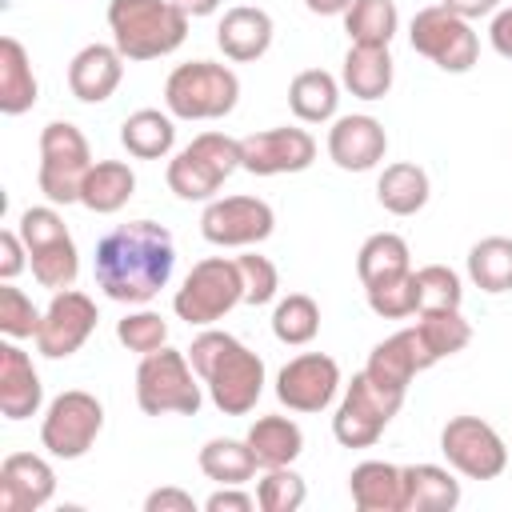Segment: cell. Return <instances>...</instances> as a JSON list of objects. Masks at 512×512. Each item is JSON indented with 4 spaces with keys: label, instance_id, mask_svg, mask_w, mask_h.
<instances>
[{
    "label": "cell",
    "instance_id": "obj_13",
    "mask_svg": "<svg viewBox=\"0 0 512 512\" xmlns=\"http://www.w3.org/2000/svg\"><path fill=\"white\" fill-rule=\"evenodd\" d=\"M96 300L88 292H76V288H64V292H52V304L44 308L40 316V328H36V352L48 356V360H64L72 352L84 348V340L96 332Z\"/></svg>",
    "mask_w": 512,
    "mask_h": 512
},
{
    "label": "cell",
    "instance_id": "obj_16",
    "mask_svg": "<svg viewBox=\"0 0 512 512\" xmlns=\"http://www.w3.org/2000/svg\"><path fill=\"white\" fill-rule=\"evenodd\" d=\"M388 152V132L376 116H336L328 128V156L344 172H368L384 160Z\"/></svg>",
    "mask_w": 512,
    "mask_h": 512
},
{
    "label": "cell",
    "instance_id": "obj_42",
    "mask_svg": "<svg viewBox=\"0 0 512 512\" xmlns=\"http://www.w3.org/2000/svg\"><path fill=\"white\" fill-rule=\"evenodd\" d=\"M416 284H420V312L424 308H460V300H464L460 276L448 264H424V268H416Z\"/></svg>",
    "mask_w": 512,
    "mask_h": 512
},
{
    "label": "cell",
    "instance_id": "obj_5",
    "mask_svg": "<svg viewBox=\"0 0 512 512\" xmlns=\"http://www.w3.org/2000/svg\"><path fill=\"white\" fill-rule=\"evenodd\" d=\"M200 376L188 360V352H176V348H156L148 356H140V368H136V404L144 416H196L200 404H204V392H200Z\"/></svg>",
    "mask_w": 512,
    "mask_h": 512
},
{
    "label": "cell",
    "instance_id": "obj_10",
    "mask_svg": "<svg viewBox=\"0 0 512 512\" xmlns=\"http://www.w3.org/2000/svg\"><path fill=\"white\" fill-rule=\"evenodd\" d=\"M100 428H104V404L84 388H68L48 404L40 420V444L56 460H80L96 444Z\"/></svg>",
    "mask_w": 512,
    "mask_h": 512
},
{
    "label": "cell",
    "instance_id": "obj_38",
    "mask_svg": "<svg viewBox=\"0 0 512 512\" xmlns=\"http://www.w3.org/2000/svg\"><path fill=\"white\" fill-rule=\"evenodd\" d=\"M368 308L384 320H404V316H416L420 312V284H416V272H404V276H392V280H380V284H368Z\"/></svg>",
    "mask_w": 512,
    "mask_h": 512
},
{
    "label": "cell",
    "instance_id": "obj_37",
    "mask_svg": "<svg viewBox=\"0 0 512 512\" xmlns=\"http://www.w3.org/2000/svg\"><path fill=\"white\" fill-rule=\"evenodd\" d=\"M316 332H320V304L312 296L288 292L284 300H276V308H272V336L280 344L300 348V344H312Z\"/></svg>",
    "mask_w": 512,
    "mask_h": 512
},
{
    "label": "cell",
    "instance_id": "obj_47",
    "mask_svg": "<svg viewBox=\"0 0 512 512\" xmlns=\"http://www.w3.org/2000/svg\"><path fill=\"white\" fill-rule=\"evenodd\" d=\"M144 512H196V500L180 488H156V492H148Z\"/></svg>",
    "mask_w": 512,
    "mask_h": 512
},
{
    "label": "cell",
    "instance_id": "obj_12",
    "mask_svg": "<svg viewBox=\"0 0 512 512\" xmlns=\"http://www.w3.org/2000/svg\"><path fill=\"white\" fill-rule=\"evenodd\" d=\"M276 228V212L260 196H220L200 212V236L216 248H252L268 240Z\"/></svg>",
    "mask_w": 512,
    "mask_h": 512
},
{
    "label": "cell",
    "instance_id": "obj_11",
    "mask_svg": "<svg viewBox=\"0 0 512 512\" xmlns=\"http://www.w3.org/2000/svg\"><path fill=\"white\" fill-rule=\"evenodd\" d=\"M440 452L468 480H496L508 468V444L480 416H452L440 428Z\"/></svg>",
    "mask_w": 512,
    "mask_h": 512
},
{
    "label": "cell",
    "instance_id": "obj_30",
    "mask_svg": "<svg viewBox=\"0 0 512 512\" xmlns=\"http://www.w3.org/2000/svg\"><path fill=\"white\" fill-rule=\"evenodd\" d=\"M120 144L128 148V156L136 160H164L176 144V124L172 112L160 108H140L120 124Z\"/></svg>",
    "mask_w": 512,
    "mask_h": 512
},
{
    "label": "cell",
    "instance_id": "obj_3",
    "mask_svg": "<svg viewBox=\"0 0 512 512\" xmlns=\"http://www.w3.org/2000/svg\"><path fill=\"white\" fill-rule=\"evenodd\" d=\"M108 28L124 60H160L184 44L188 16L172 0H112Z\"/></svg>",
    "mask_w": 512,
    "mask_h": 512
},
{
    "label": "cell",
    "instance_id": "obj_8",
    "mask_svg": "<svg viewBox=\"0 0 512 512\" xmlns=\"http://www.w3.org/2000/svg\"><path fill=\"white\" fill-rule=\"evenodd\" d=\"M92 168V148L84 132L68 120H52L40 132V172L36 184L48 204H80V184Z\"/></svg>",
    "mask_w": 512,
    "mask_h": 512
},
{
    "label": "cell",
    "instance_id": "obj_26",
    "mask_svg": "<svg viewBox=\"0 0 512 512\" xmlns=\"http://www.w3.org/2000/svg\"><path fill=\"white\" fill-rule=\"evenodd\" d=\"M460 504V480L440 464L404 468V512H452Z\"/></svg>",
    "mask_w": 512,
    "mask_h": 512
},
{
    "label": "cell",
    "instance_id": "obj_15",
    "mask_svg": "<svg viewBox=\"0 0 512 512\" xmlns=\"http://www.w3.org/2000/svg\"><path fill=\"white\" fill-rule=\"evenodd\" d=\"M340 388V364L328 352H300L276 372V400L292 412H320Z\"/></svg>",
    "mask_w": 512,
    "mask_h": 512
},
{
    "label": "cell",
    "instance_id": "obj_40",
    "mask_svg": "<svg viewBox=\"0 0 512 512\" xmlns=\"http://www.w3.org/2000/svg\"><path fill=\"white\" fill-rule=\"evenodd\" d=\"M116 340H120L128 352L148 356V352H156V348L168 344V320H164L160 312H148V308L128 312V316L116 324Z\"/></svg>",
    "mask_w": 512,
    "mask_h": 512
},
{
    "label": "cell",
    "instance_id": "obj_7",
    "mask_svg": "<svg viewBox=\"0 0 512 512\" xmlns=\"http://www.w3.org/2000/svg\"><path fill=\"white\" fill-rule=\"evenodd\" d=\"M236 304H244V284H240V268L236 260L224 256H204L192 264V272L184 276V284L172 296V312L184 324L208 328L220 316H228Z\"/></svg>",
    "mask_w": 512,
    "mask_h": 512
},
{
    "label": "cell",
    "instance_id": "obj_25",
    "mask_svg": "<svg viewBox=\"0 0 512 512\" xmlns=\"http://www.w3.org/2000/svg\"><path fill=\"white\" fill-rule=\"evenodd\" d=\"M40 96L32 60L16 36L0 40V112L4 116H24Z\"/></svg>",
    "mask_w": 512,
    "mask_h": 512
},
{
    "label": "cell",
    "instance_id": "obj_34",
    "mask_svg": "<svg viewBox=\"0 0 512 512\" xmlns=\"http://www.w3.org/2000/svg\"><path fill=\"white\" fill-rule=\"evenodd\" d=\"M416 332H420L424 348L432 352V360L456 356L472 340V324L464 320L460 308H424V312H416Z\"/></svg>",
    "mask_w": 512,
    "mask_h": 512
},
{
    "label": "cell",
    "instance_id": "obj_31",
    "mask_svg": "<svg viewBox=\"0 0 512 512\" xmlns=\"http://www.w3.org/2000/svg\"><path fill=\"white\" fill-rule=\"evenodd\" d=\"M412 272V252H408V240L396 236V232H372L360 252H356V276L360 284H380V280H392V276H404Z\"/></svg>",
    "mask_w": 512,
    "mask_h": 512
},
{
    "label": "cell",
    "instance_id": "obj_39",
    "mask_svg": "<svg viewBox=\"0 0 512 512\" xmlns=\"http://www.w3.org/2000/svg\"><path fill=\"white\" fill-rule=\"evenodd\" d=\"M304 500H308V488H304V476L292 464L264 468V476L256 484V504L264 512H296Z\"/></svg>",
    "mask_w": 512,
    "mask_h": 512
},
{
    "label": "cell",
    "instance_id": "obj_21",
    "mask_svg": "<svg viewBox=\"0 0 512 512\" xmlns=\"http://www.w3.org/2000/svg\"><path fill=\"white\" fill-rule=\"evenodd\" d=\"M272 16L264 8H252V4H236L224 12L220 28H216V44L228 60L236 64H248V60H260L268 48H272Z\"/></svg>",
    "mask_w": 512,
    "mask_h": 512
},
{
    "label": "cell",
    "instance_id": "obj_22",
    "mask_svg": "<svg viewBox=\"0 0 512 512\" xmlns=\"http://www.w3.org/2000/svg\"><path fill=\"white\" fill-rule=\"evenodd\" d=\"M348 492L360 512H404V468L388 460H364L352 468Z\"/></svg>",
    "mask_w": 512,
    "mask_h": 512
},
{
    "label": "cell",
    "instance_id": "obj_6",
    "mask_svg": "<svg viewBox=\"0 0 512 512\" xmlns=\"http://www.w3.org/2000/svg\"><path fill=\"white\" fill-rule=\"evenodd\" d=\"M240 168V140L228 132H200L168 160V188L180 200H216L220 184Z\"/></svg>",
    "mask_w": 512,
    "mask_h": 512
},
{
    "label": "cell",
    "instance_id": "obj_32",
    "mask_svg": "<svg viewBox=\"0 0 512 512\" xmlns=\"http://www.w3.org/2000/svg\"><path fill=\"white\" fill-rule=\"evenodd\" d=\"M196 460H200V472L216 484H248L260 468L248 440H232V436H212Z\"/></svg>",
    "mask_w": 512,
    "mask_h": 512
},
{
    "label": "cell",
    "instance_id": "obj_14",
    "mask_svg": "<svg viewBox=\"0 0 512 512\" xmlns=\"http://www.w3.org/2000/svg\"><path fill=\"white\" fill-rule=\"evenodd\" d=\"M316 160V140L308 128H264L240 140V168L252 176L304 172Z\"/></svg>",
    "mask_w": 512,
    "mask_h": 512
},
{
    "label": "cell",
    "instance_id": "obj_24",
    "mask_svg": "<svg viewBox=\"0 0 512 512\" xmlns=\"http://www.w3.org/2000/svg\"><path fill=\"white\" fill-rule=\"evenodd\" d=\"M392 76H396L392 56L388 48H376V44H352L340 68V84L360 100H384L392 88Z\"/></svg>",
    "mask_w": 512,
    "mask_h": 512
},
{
    "label": "cell",
    "instance_id": "obj_36",
    "mask_svg": "<svg viewBox=\"0 0 512 512\" xmlns=\"http://www.w3.org/2000/svg\"><path fill=\"white\" fill-rule=\"evenodd\" d=\"M28 264H32L36 284L48 288V292H64V288H72L76 276H80V252H76L72 236H60V240H52V244L32 248V252H28Z\"/></svg>",
    "mask_w": 512,
    "mask_h": 512
},
{
    "label": "cell",
    "instance_id": "obj_49",
    "mask_svg": "<svg viewBox=\"0 0 512 512\" xmlns=\"http://www.w3.org/2000/svg\"><path fill=\"white\" fill-rule=\"evenodd\" d=\"M440 4L464 20H480V16H492L500 8V0H440Z\"/></svg>",
    "mask_w": 512,
    "mask_h": 512
},
{
    "label": "cell",
    "instance_id": "obj_19",
    "mask_svg": "<svg viewBox=\"0 0 512 512\" xmlns=\"http://www.w3.org/2000/svg\"><path fill=\"white\" fill-rule=\"evenodd\" d=\"M124 80V56L116 44H84L68 64V88L84 104H104Z\"/></svg>",
    "mask_w": 512,
    "mask_h": 512
},
{
    "label": "cell",
    "instance_id": "obj_45",
    "mask_svg": "<svg viewBox=\"0 0 512 512\" xmlns=\"http://www.w3.org/2000/svg\"><path fill=\"white\" fill-rule=\"evenodd\" d=\"M24 264H28V248H24L20 232L4 228L0 232V280H16L24 272Z\"/></svg>",
    "mask_w": 512,
    "mask_h": 512
},
{
    "label": "cell",
    "instance_id": "obj_17",
    "mask_svg": "<svg viewBox=\"0 0 512 512\" xmlns=\"http://www.w3.org/2000/svg\"><path fill=\"white\" fill-rule=\"evenodd\" d=\"M56 472L36 452H12L0 464V512H36L52 500Z\"/></svg>",
    "mask_w": 512,
    "mask_h": 512
},
{
    "label": "cell",
    "instance_id": "obj_43",
    "mask_svg": "<svg viewBox=\"0 0 512 512\" xmlns=\"http://www.w3.org/2000/svg\"><path fill=\"white\" fill-rule=\"evenodd\" d=\"M236 268H240V284H244V304L260 308L268 300H276V288H280V272L268 256H256V252H244L236 256Z\"/></svg>",
    "mask_w": 512,
    "mask_h": 512
},
{
    "label": "cell",
    "instance_id": "obj_20",
    "mask_svg": "<svg viewBox=\"0 0 512 512\" xmlns=\"http://www.w3.org/2000/svg\"><path fill=\"white\" fill-rule=\"evenodd\" d=\"M44 404V384L28 360L24 348H16V340L0 344V412L8 420H28L36 416Z\"/></svg>",
    "mask_w": 512,
    "mask_h": 512
},
{
    "label": "cell",
    "instance_id": "obj_27",
    "mask_svg": "<svg viewBox=\"0 0 512 512\" xmlns=\"http://www.w3.org/2000/svg\"><path fill=\"white\" fill-rule=\"evenodd\" d=\"M288 108L304 124H328V120H336V108H340V84H336V76L324 72V68L296 72L292 84H288Z\"/></svg>",
    "mask_w": 512,
    "mask_h": 512
},
{
    "label": "cell",
    "instance_id": "obj_46",
    "mask_svg": "<svg viewBox=\"0 0 512 512\" xmlns=\"http://www.w3.org/2000/svg\"><path fill=\"white\" fill-rule=\"evenodd\" d=\"M208 512H252L256 508V496L240 492V484H220L208 500H204Z\"/></svg>",
    "mask_w": 512,
    "mask_h": 512
},
{
    "label": "cell",
    "instance_id": "obj_4",
    "mask_svg": "<svg viewBox=\"0 0 512 512\" xmlns=\"http://www.w3.org/2000/svg\"><path fill=\"white\" fill-rule=\"evenodd\" d=\"M240 100V76L228 64L188 60L164 80V108L176 120H220Z\"/></svg>",
    "mask_w": 512,
    "mask_h": 512
},
{
    "label": "cell",
    "instance_id": "obj_29",
    "mask_svg": "<svg viewBox=\"0 0 512 512\" xmlns=\"http://www.w3.org/2000/svg\"><path fill=\"white\" fill-rule=\"evenodd\" d=\"M428 192H432L428 172L420 164H408V160L388 164L380 172V180H376V200L392 216H416L428 204Z\"/></svg>",
    "mask_w": 512,
    "mask_h": 512
},
{
    "label": "cell",
    "instance_id": "obj_1",
    "mask_svg": "<svg viewBox=\"0 0 512 512\" xmlns=\"http://www.w3.org/2000/svg\"><path fill=\"white\" fill-rule=\"evenodd\" d=\"M176 268L172 232L156 220H128L100 236L92 276L96 288L116 304H148L160 288H168Z\"/></svg>",
    "mask_w": 512,
    "mask_h": 512
},
{
    "label": "cell",
    "instance_id": "obj_50",
    "mask_svg": "<svg viewBox=\"0 0 512 512\" xmlns=\"http://www.w3.org/2000/svg\"><path fill=\"white\" fill-rule=\"evenodd\" d=\"M172 4H176V8H180L188 20H200V16H212V12H216L224 0H172Z\"/></svg>",
    "mask_w": 512,
    "mask_h": 512
},
{
    "label": "cell",
    "instance_id": "obj_28",
    "mask_svg": "<svg viewBox=\"0 0 512 512\" xmlns=\"http://www.w3.org/2000/svg\"><path fill=\"white\" fill-rule=\"evenodd\" d=\"M244 440H248V448H252L260 468H284V464H292L304 452V432L288 416H260V420H252Z\"/></svg>",
    "mask_w": 512,
    "mask_h": 512
},
{
    "label": "cell",
    "instance_id": "obj_2",
    "mask_svg": "<svg viewBox=\"0 0 512 512\" xmlns=\"http://www.w3.org/2000/svg\"><path fill=\"white\" fill-rule=\"evenodd\" d=\"M188 360L224 416H248L256 408L264 392V360L248 344H240L232 332L204 328L192 340Z\"/></svg>",
    "mask_w": 512,
    "mask_h": 512
},
{
    "label": "cell",
    "instance_id": "obj_33",
    "mask_svg": "<svg viewBox=\"0 0 512 512\" xmlns=\"http://www.w3.org/2000/svg\"><path fill=\"white\" fill-rule=\"evenodd\" d=\"M468 276L480 292H512V240L508 236H484L468 248Z\"/></svg>",
    "mask_w": 512,
    "mask_h": 512
},
{
    "label": "cell",
    "instance_id": "obj_35",
    "mask_svg": "<svg viewBox=\"0 0 512 512\" xmlns=\"http://www.w3.org/2000/svg\"><path fill=\"white\" fill-rule=\"evenodd\" d=\"M400 28V12L392 0H352L344 12V32L352 44H376L388 48Z\"/></svg>",
    "mask_w": 512,
    "mask_h": 512
},
{
    "label": "cell",
    "instance_id": "obj_41",
    "mask_svg": "<svg viewBox=\"0 0 512 512\" xmlns=\"http://www.w3.org/2000/svg\"><path fill=\"white\" fill-rule=\"evenodd\" d=\"M40 316H44V312H36V304H32L12 280L0 284V332H4L8 340H28V336H36Z\"/></svg>",
    "mask_w": 512,
    "mask_h": 512
},
{
    "label": "cell",
    "instance_id": "obj_44",
    "mask_svg": "<svg viewBox=\"0 0 512 512\" xmlns=\"http://www.w3.org/2000/svg\"><path fill=\"white\" fill-rule=\"evenodd\" d=\"M16 232H20V240H24L28 252L40 248V244H52V240H60V236H68L64 216H60L56 208H48V204H44V208H24Z\"/></svg>",
    "mask_w": 512,
    "mask_h": 512
},
{
    "label": "cell",
    "instance_id": "obj_51",
    "mask_svg": "<svg viewBox=\"0 0 512 512\" xmlns=\"http://www.w3.org/2000/svg\"><path fill=\"white\" fill-rule=\"evenodd\" d=\"M348 4H352V0H304V8L316 12V16H344Z\"/></svg>",
    "mask_w": 512,
    "mask_h": 512
},
{
    "label": "cell",
    "instance_id": "obj_48",
    "mask_svg": "<svg viewBox=\"0 0 512 512\" xmlns=\"http://www.w3.org/2000/svg\"><path fill=\"white\" fill-rule=\"evenodd\" d=\"M488 40H492V48H496L504 60H512V4L492 12V24H488Z\"/></svg>",
    "mask_w": 512,
    "mask_h": 512
},
{
    "label": "cell",
    "instance_id": "obj_23",
    "mask_svg": "<svg viewBox=\"0 0 512 512\" xmlns=\"http://www.w3.org/2000/svg\"><path fill=\"white\" fill-rule=\"evenodd\" d=\"M136 192V172L124 160H92L84 184H80V204L96 216L120 212Z\"/></svg>",
    "mask_w": 512,
    "mask_h": 512
},
{
    "label": "cell",
    "instance_id": "obj_9",
    "mask_svg": "<svg viewBox=\"0 0 512 512\" xmlns=\"http://www.w3.org/2000/svg\"><path fill=\"white\" fill-rule=\"evenodd\" d=\"M408 40H412V52L428 56L440 72H468L480 56V36L472 32V20L448 12L444 4H432V8H420L412 16V28H408Z\"/></svg>",
    "mask_w": 512,
    "mask_h": 512
},
{
    "label": "cell",
    "instance_id": "obj_18",
    "mask_svg": "<svg viewBox=\"0 0 512 512\" xmlns=\"http://www.w3.org/2000/svg\"><path fill=\"white\" fill-rule=\"evenodd\" d=\"M432 364H436V360H432V352L424 348V340H420V332H416V324H412V328H400V332H392L388 340H380V344L372 348L364 372H368L372 380L388 384V388H404V392H408L412 376L424 372V368H432Z\"/></svg>",
    "mask_w": 512,
    "mask_h": 512
}]
</instances>
